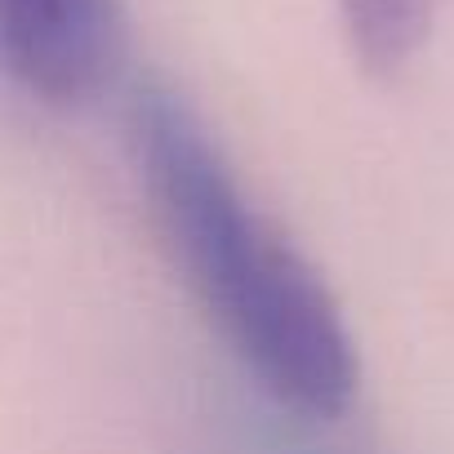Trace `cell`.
Wrapping results in <instances>:
<instances>
[{"label":"cell","mask_w":454,"mask_h":454,"mask_svg":"<svg viewBox=\"0 0 454 454\" xmlns=\"http://www.w3.org/2000/svg\"><path fill=\"white\" fill-rule=\"evenodd\" d=\"M129 138L156 227L223 343L277 405L303 419L343 414L361 361L325 277L250 205L174 90H138Z\"/></svg>","instance_id":"6da1fadb"},{"label":"cell","mask_w":454,"mask_h":454,"mask_svg":"<svg viewBox=\"0 0 454 454\" xmlns=\"http://www.w3.org/2000/svg\"><path fill=\"white\" fill-rule=\"evenodd\" d=\"M441 0H339L352 63L374 81H396L427 45Z\"/></svg>","instance_id":"3957f363"},{"label":"cell","mask_w":454,"mask_h":454,"mask_svg":"<svg viewBox=\"0 0 454 454\" xmlns=\"http://www.w3.org/2000/svg\"><path fill=\"white\" fill-rule=\"evenodd\" d=\"M129 59L121 0H0V63L50 107L94 103Z\"/></svg>","instance_id":"7a4b0ae2"},{"label":"cell","mask_w":454,"mask_h":454,"mask_svg":"<svg viewBox=\"0 0 454 454\" xmlns=\"http://www.w3.org/2000/svg\"><path fill=\"white\" fill-rule=\"evenodd\" d=\"M286 454H330V450H286Z\"/></svg>","instance_id":"277c9868"}]
</instances>
